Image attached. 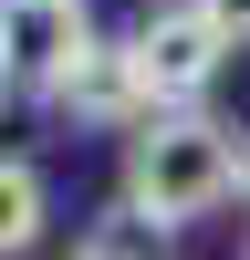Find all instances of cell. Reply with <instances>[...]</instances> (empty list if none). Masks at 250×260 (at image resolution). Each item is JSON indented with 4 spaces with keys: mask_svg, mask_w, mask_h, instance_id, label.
Here are the masks:
<instances>
[{
    "mask_svg": "<svg viewBox=\"0 0 250 260\" xmlns=\"http://www.w3.org/2000/svg\"><path fill=\"white\" fill-rule=\"evenodd\" d=\"M136 83H146V104L157 115H177V104H198L208 83H219V62H229V42H219V21L198 11V0H167V11H146L136 21Z\"/></svg>",
    "mask_w": 250,
    "mask_h": 260,
    "instance_id": "2",
    "label": "cell"
},
{
    "mask_svg": "<svg viewBox=\"0 0 250 260\" xmlns=\"http://www.w3.org/2000/svg\"><path fill=\"white\" fill-rule=\"evenodd\" d=\"M0 73H11V52H0Z\"/></svg>",
    "mask_w": 250,
    "mask_h": 260,
    "instance_id": "7",
    "label": "cell"
},
{
    "mask_svg": "<svg viewBox=\"0 0 250 260\" xmlns=\"http://www.w3.org/2000/svg\"><path fill=\"white\" fill-rule=\"evenodd\" d=\"M73 260H94V250H73Z\"/></svg>",
    "mask_w": 250,
    "mask_h": 260,
    "instance_id": "8",
    "label": "cell"
},
{
    "mask_svg": "<svg viewBox=\"0 0 250 260\" xmlns=\"http://www.w3.org/2000/svg\"><path fill=\"white\" fill-rule=\"evenodd\" d=\"M250 187V156H240V136H229L219 115H198V104H177V115H157V125H136L125 136V177H115V208L136 229H198L219 198H240Z\"/></svg>",
    "mask_w": 250,
    "mask_h": 260,
    "instance_id": "1",
    "label": "cell"
},
{
    "mask_svg": "<svg viewBox=\"0 0 250 260\" xmlns=\"http://www.w3.org/2000/svg\"><path fill=\"white\" fill-rule=\"evenodd\" d=\"M198 11L219 21V42H229V52H240V42H250V0H198Z\"/></svg>",
    "mask_w": 250,
    "mask_h": 260,
    "instance_id": "6",
    "label": "cell"
},
{
    "mask_svg": "<svg viewBox=\"0 0 250 260\" xmlns=\"http://www.w3.org/2000/svg\"><path fill=\"white\" fill-rule=\"evenodd\" d=\"M52 229V187H42V167L32 156H0V260H21Z\"/></svg>",
    "mask_w": 250,
    "mask_h": 260,
    "instance_id": "5",
    "label": "cell"
},
{
    "mask_svg": "<svg viewBox=\"0 0 250 260\" xmlns=\"http://www.w3.org/2000/svg\"><path fill=\"white\" fill-rule=\"evenodd\" d=\"M240 260H250V250H240Z\"/></svg>",
    "mask_w": 250,
    "mask_h": 260,
    "instance_id": "9",
    "label": "cell"
},
{
    "mask_svg": "<svg viewBox=\"0 0 250 260\" xmlns=\"http://www.w3.org/2000/svg\"><path fill=\"white\" fill-rule=\"evenodd\" d=\"M0 52H11L0 83H42V94H52V83L94 52V11H83V0H0Z\"/></svg>",
    "mask_w": 250,
    "mask_h": 260,
    "instance_id": "3",
    "label": "cell"
},
{
    "mask_svg": "<svg viewBox=\"0 0 250 260\" xmlns=\"http://www.w3.org/2000/svg\"><path fill=\"white\" fill-rule=\"evenodd\" d=\"M52 104H63L73 125H104V136H136V125H157V104H146L136 52H125V42H94V52H83L73 73L52 83Z\"/></svg>",
    "mask_w": 250,
    "mask_h": 260,
    "instance_id": "4",
    "label": "cell"
}]
</instances>
